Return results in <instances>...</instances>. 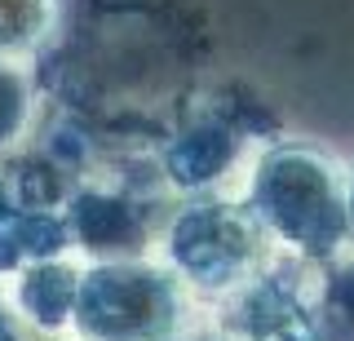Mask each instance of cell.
Masks as SVG:
<instances>
[{
  "mask_svg": "<svg viewBox=\"0 0 354 341\" xmlns=\"http://www.w3.org/2000/svg\"><path fill=\"white\" fill-rule=\"evenodd\" d=\"M243 204L297 261H337L354 252L350 169L315 142H270L252 156Z\"/></svg>",
  "mask_w": 354,
  "mask_h": 341,
  "instance_id": "cell-1",
  "label": "cell"
},
{
  "mask_svg": "<svg viewBox=\"0 0 354 341\" xmlns=\"http://www.w3.org/2000/svg\"><path fill=\"white\" fill-rule=\"evenodd\" d=\"M191 319V288L169 261L106 257L80 270L71 333L80 341H177Z\"/></svg>",
  "mask_w": 354,
  "mask_h": 341,
  "instance_id": "cell-2",
  "label": "cell"
},
{
  "mask_svg": "<svg viewBox=\"0 0 354 341\" xmlns=\"http://www.w3.org/2000/svg\"><path fill=\"white\" fill-rule=\"evenodd\" d=\"M164 261L191 293L226 302L270 261V235L243 200H195L173 213Z\"/></svg>",
  "mask_w": 354,
  "mask_h": 341,
  "instance_id": "cell-3",
  "label": "cell"
},
{
  "mask_svg": "<svg viewBox=\"0 0 354 341\" xmlns=\"http://www.w3.org/2000/svg\"><path fill=\"white\" fill-rule=\"evenodd\" d=\"M226 341H324V306H319V279L301 275L297 266H266L230 293L226 302Z\"/></svg>",
  "mask_w": 354,
  "mask_h": 341,
  "instance_id": "cell-4",
  "label": "cell"
},
{
  "mask_svg": "<svg viewBox=\"0 0 354 341\" xmlns=\"http://www.w3.org/2000/svg\"><path fill=\"white\" fill-rule=\"evenodd\" d=\"M62 217H66V239L75 252H88L93 261L106 257H142L151 239L147 213L133 195L115 191V186H97L84 182L75 191H66L62 200Z\"/></svg>",
  "mask_w": 354,
  "mask_h": 341,
  "instance_id": "cell-5",
  "label": "cell"
},
{
  "mask_svg": "<svg viewBox=\"0 0 354 341\" xmlns=\"http://www.w3.org/2000/svg\"><path fill=\"white\" fill-rule=\"evenodd\" d=\"M71 252L62 204L49 208L36 200V191H22L18 178L0 173V275H18L40 257Z\"/></svg>",
  "mask_w": 354,
  "mask_h": 341,
  "instance_id": "cell-6",
  "label": "cell"
},
{
  "mask_svg": "<svg viewBox=\"0 0 354 341\" xmlns=\"http://www.w3.org/2000/svg\"><path fill=\"white\" fill-rule=\"evenodd\" d=\"M75 288H80V266L71 261V252L40 257L14 275V315L40 333H62L71 324Z\"/></svg>",
  "mask_w": 354,
  "mask_h": 341,
  "instance_id": "cell-7",
  "label": "cell"
},
{
  "mask_svg": "<svg viewBox=\"0 0 354 341\" xmlns=\"http://www.w3.org/2000/svg\"><path fill=\"white\" fill-rule=\"evenodd\" d=\"M235 156H239L235 133L217 120H204V125H191L169 147V178L173 186H208L230 169Z\"/></svg>",
  "mask_w": 354,
  "mask_h": 341,
  "instance_id": "cell-8",
  "label": "cell"
},
{
  "mask_svg": "<svg viewBox=\"0 0 354 341\" xmlns=\"http://www.w3.org/2000/svg\"><path fill=\"white\" fill-rule=\"evenodd\" d=\"M58 31V0H0V58H27Z\"/></svg>",
  "mask_w": 354,
  "mask_h": 341,
  "instance_id": "cell-9",
  "label": "cell"
},
{
  "mask_svg": "<svg viewBox=\"0 0 354 341\" xmlns=\"http://www.w3.org/2000/svg\"><path fill=\"white\" fill-rule=\"evenodd\" d=\"M31 111H36V89H31L27 71L14 58H0V151H9L27 133Z\"/></svg>",
  "mask_w": 354,
  "mask_h": 341,
  "instance_id": "cell-10",
  "label": "cell"
},
{
  "mask_svg": "<svg viewBox=\"0 0 354 341\" xmlns=\"http://www.w3.org/2000/svg\"><path fill=\"white\" fill-rule=\"evenodd\" d=\"M319 306H324V324H341L354 333V252H346L337 261H324Z\"/></svg>",
  "mask_w": 354,
  "mask_h": 341,
  "instance_id": "cell-11",
  "label": "cell"
},
{
  "mask_svg": "<svg viewBox=\"0 0 354 341\" xmlns=\"http://www.w3.org/2000/svg\"><path fill=\"white\" fill-rule=\"evenodd\" d=\"M0 341H27L22 337V319L14 315L9 302H0Z\"/></svg>",
  "mask_w": 354,
  "mask_h": 341,
  "instance_id": "cell-12",
  "label": "cell"
},
{
  "mask_svg": "<svg viewBox=\"0 0 354 341\" xmlns=\"http://www.w3.org/2000/svg\"><path fill=\"white\" fill-rule=\"evenodd\" d=\"M177 341H226V337H221V333H217V337H204V333H182Z\"/></svg>",
  "mask_w": 354,
  "mask_h": 341,
  "instance_id": "cell-13",
  "label": "cell"
},
{
  "mask_svg": "<svg viewBox=\"0 0 354 341\" xmlns=\"http://www.w3.org/2000/svg\"><path fill=\"white\" fill-rule=\"evenodd\" d=\"M350 235H354V169H350Z\"/></svg>",
  "mask_w": 354,
  "mask_h": 341,
  "instance_id": "cell-14",
  "label": "cell"
}]
</instances>
